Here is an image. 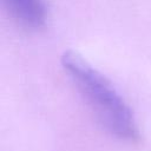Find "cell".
<instances>
[{
	"instance_id": "cell-1",
	"label": "cell",
	"mask_w": 151,
	"mask_h": 151,
	"mask_svg": "<svg viewBox=\"0 0 151 151\" xmlns=\"http://www.w3.org/2000/svg\"><path fill=\"white\" fill-rule=\"evenodd\" d=\"M61 61L100 124L123 140L138 142L133 114L111 83L76 52H66Z\"/></svg>"
},
{
	"instance_id": "cell-2",
	"label": "cell",
	"mask_w": 151,
	"mask_h": 151,
	"mask_svg": "<svg viewBox=\"0 0 151 151\" xmlns=\"http://www.w3.org/2000/svg\"><path fill=\"white\" fill-rule=\"evenodd\" d=\"M11 15L19 24L38 28L44 25L46 11L41 0H2Z\"/></svg>"
}]
</instances>
